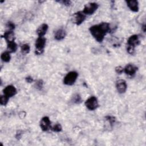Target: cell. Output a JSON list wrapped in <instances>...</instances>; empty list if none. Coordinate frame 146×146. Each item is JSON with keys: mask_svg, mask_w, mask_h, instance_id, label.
<instances>
[{"mask_svg": "<svg viewBox=\"0 0 146 146\" xmlns=\"http://www.w3.org/2000/svg\"><path fill=\"white\" fill-rule=\"evenodd\" d=\"M89 30L92 36L99 42H102L107 33L111 31L110 25L107 22H102L90 27Z\"/></svg>", "mask_w": 146, "mask_h": 146, "instance_id": "6da1fadb", "label": "cell"}, {"mask_svg": "<svg viewBox=\"0 0 146 146\" xmlns=\"http://www.w3.org/2000/svg\"><path fill=\"white\" fill-rule=\"evenodd\" d=\"M51 129L54 132H60L62 131V127L60 124H56L53 127H51Z\"/></svg>", "mask_w": 146, "mask_h": 146, "instance_id": "44dd1931", "label": "cell"}, {"mask_svg": "<svg viewBox=\"0 0 146 146\" xmlns=\"http://www.w3.org/2000/svg\"><path fill=\"white\" fill-rule=\"evenodd\" d=\"M26 81L27 82H28V83H31L33 81V78L32 77H31V76H27L26 78Z\"/></svg>", "mask_w": 146, "mask_h": 146, "instance_id": "83f0119b", "label": "cell"}, {"mask_svg": "<svg viewBox=\"0 0 146 146\" xmlns=\"http://www.w3.org/2000/svg\"><path fill=\"white\" fill-rule=\"evenodd\" d=\"M127 44H128V46H131L133 47H135V46L139 45L140 44V40L139 38V36L137 35H131L128 39Z\"/></svg>", "mask_w": 146, "mask_h": 146, "instance_id": "8fae6325", "label": "cell"}, {"mask_svg": "<svg viewBox=\"0 0 146 146\" xmlns=\"http://www.w3.org/2000/svg\"><path fill=\"white\" fill-rule=\"evenodd\" d=\"M48 25L46 23H43L42 25H40L38 28V29L36 30V31L38 35L39 36H43L46 34V33L48 30Z\"/></svg>", "mask_w": 146, "mask_h": 146, "instance_id": "4fadbf2b", "label": "cell"}, {"mask_svg": "<svg viewBox=\"0 0 146 146\" xmlns=\"http://www.w3.org/2000/svg\"><path fill=\"white\" fill-rule=\"evenodd\" d=\"M72 101L74 103L78 104H80L82 102V99L81 96L79 94H76L75 95H74V96L72 98Z\"/></svg>", "mask_w": 146, "mask_h": 146, "instance_id": "d6986e66", "label": "cell"}, {"mask_svg": "<svg viewBox=\"0 0 146 146\" xmlns=\"http://www.w3.org/2000/svg\"><path fill=\"white\" fill-rule=\"evenodd\" d=\"M99 6L95 2H90L84 5L83 12L86 15H91L98 9Z\"/></svg>", "mask_w": 146, "mask_h": 146, "instance_id": "277c9868", "label": "cell"}, {"mask_svg": "<svg viewBox=\"0 0 146 146\" xmlns=\"http://www.w3.org/2000/svg\"><path fill=\"white\" fill-rule=\"evenodd\" d=\"M66 35V31L62 29H60L56 31L54 37L56 40H60L63 39L65 38Z\"/></svg>", "mask_w": 146, "mask_h": 146, "instance_id": "5bb4252c", "label": "cell"}, {"mask_svg": "<svg viewBox=\"0 0 146 146\" xmlns=\"http://www.w3.org/2000/svg\"><path fill=\"white\" fill-rule=\"evenodd\" d=\"M116 87L120 94L124 93L127 88V85L125 81L123 79H119L116 81Z\"/></svg>", "mask_w": 146, "mask_h": 146, "instance_id": "52a82bcc", "label": "cell"}, {"mask_svg": "<svg viewBox=\"0 0 146 146\" xmlns=\"http://www.w3.org/2000/svg\"><path fill=\"white\" fill-rule=\"evenodd\" d=\"M7 51L10 52H15L17 50V44L14 42H11L7 43Z\"/></svg>", "mask_w": 146, "mask_h": 146, "instance_id": "2e32d148", "label": "cell"}, {"mask_svg": "<svg viewBox=\"0 0 146 146\" xmlns=\"http://www.w3.org/2000/svg\"><path fill=\"white\" fill-rule=\"evenodd\" d=\"M143 29L144 32H145V25H144L143 26Z\"/></svg>", "mask_w": 146, "mask_h": 146, "instance_id": "f1b7e54d", "label": "cell"}, {"mask_svg": "<svg viewBox=\"0 0 146 146\" xmlns=\"http://www.w3.org/2000/svg\"><path fill=\"white\" fill-rule=\"evenodd\" d=\"M3 92L5 95L8 98H11L17 94V90L13 86L9 85L3 89Z\"/></svg>", "mask_w": 146, "mask_h": 146, "instance_id": "9c48e42d", "label": "cell"}, {"mask_svg": "<svg viewBox=\"0 0 146 146\" xmlns=\"http://www.w3.org/2000/svg\"><path fill=\"white\" fill-rule=\"evenodd\" d=\"M46 38L43 36H39L35 42V51L36 55H40L43 52L46 44Z\"/></svg>", "mask_w": 146, "mask_h": 146, "instance_id": "7a4b0ae2", "label": "cell"}, {"mask_svg": "<svg viewBox=\"0 0 146 146\" xmlns=\"http://www.w3.org/2000/svg\"><path fill=\"white\" fill-rule=\"evenodd\" d=\"M86 15L81 11L75 13L74 15V21L75 23L77 25H80L82 24L86 19Z\"/></svg>", "mask_w": 146, "mask_h": 146, "instance_id": "8992f818", "label": "cell"}, {"mask_svg": "<svg viewBox=\"0 0 146 146\" xmlns=\"http://www.w3.org/2000/svg\"><path fill=\"white\" fill-rule=\"evenodd\" d=\"M127 5V6L129 9L133 12H137L139 11V3L136 0H131L125 1Z\"/></svg>", "mask_w": 146, "mask_h": 146, "instance_id": "7c38bea8", "label": "cell"}, {"mask_svg": "<svg viewBox=\"0 0 146 146\" xmlns=\"http://www.w3.org/2000/svg\"><path fill=\"white\" fill-rule=\"evenodd\" d=\"M6 27L8 28L9 30L12 31L15 29V25L11 22H8L6 25Z\"/></svg>", "mask_w": 146, "mask_h": 146, "instance_id": "cb8c5ba5", "label": "cell"}, {"mask_svg": "<svg viewBox=\"0 0 146 146\" xmlns=\"http://www.w3.org/2000/svg\"><path fill=\"white\" fill-rule=\"evenodd\" d=\"M115 71L119 74H120L124 71V68L121 66H117L115 68Z\"/></svg>", "mask_w": 146, "mask_h": 146, "instance_id": "4316f807", "label": "cell"}, {"mask_svg": "<svg viewBox=\"0 0 146 146\" xmlns=\"http://www.w3.org/2000/svg\"><path fill=\"white\" fill-rule=\"evenodd\" d=\"M106 119L111 125H112L116 121V118L112 116H106Z\"/></svg>", "mask_w": 146, "mask_h": 146, "instance_id": "7402d4cb", "label": "cell"}, {"mask_svg": "<svg viewBox=\"0 0 146 146\" xmlns=\"http://www.w3.org/2000/svg\"><path fill=\"white\" fill-rule=\"evenodd\" d=\"M35 87L38 90H41L43 87V82L42 80H38L36 83H35Z\"/></svg>", "mask_w": 146, "mask_h": 146, "instance_id": "603a6c76", "label": "cell"}, {"mask_svg": "<svg viewBox=\"0 0 146 146\" xmlns=\"http://www.w3.org/2000/svg\"><path fill=\"white\" fill-rule=\"evenodd\" d=\"M127 52L131 54V55H133L135 53V47H131V46H127Z\"/></svg>", "mask_w": 146, "mask_h": 146, "instance_id": "d4e9b609", "label": "cell"}, {"mask_svg": "<svg viewBox=\"0 0 146 146\" xmlns=\"http://www.w3.org/2000/svg\"><path fill=\"white\" fill-rule=\"evenodd\" d=\"M1 58L2 61L5 62H9L10 60V52L9 51H5L3 52L1 56Z\"/></svg>", "mask_w": 146, "mask_h": 146, "instance_id": "e0dca14e", "label": "cell"}, {"mask_svg": "<svg viewBox=\"0 0 146 146\" xmlns=\"http://www.w3.org/2000/svg\"><path fill=\"white\" fill-rule=\"evenodd\" d=\"M59 3H62L63 5H65V6H70L71 3V1H68V0H64V1H57Z\"/></svg>", "mask_w": 146, "mask_h": 146, "instance_id": "484cf974", "label": "cell"}, {"mask_svg": "<svg viewBox=\"0 0 146 146\" xmlns=\"http://www.w3.org/2000/svg\"><path fill=\"white\" fill-rule=\"evenodd\" d=\"M85 105L86 107L90 110H94L96 109L98 106V101L96 97L91 96L87 99L85 102Z\"/></svg>", "mask_w": 146, "mask_h": 146, "instance_id": "5b68a950", "label": "cell"}, {"mask_svg": "<svg viewBox=\"0 0 146 146\" xmlns=\"http://www.w3.org/2000/svg\"><path fill=\"white\" fill-rule=\"evenodd\" d=\"M137 70V67L133 64H128L124 68V71L125 72V74L129 76L133 75Z\"/></svg>", "mask_w": 146, "mask_h": 146, "instance_id": "30bf717a", "label": "cell"}, {"mask_svg": "<svg viewBox=\"0 0 146 146\" xmlns=\"http://www.w3.org/2000/svg\"><path fill=\"white\" fill-rule=\"evenodd\" d=\"M50 120L48 117L44 116L42 118L40 122V127L43 131H47L51 128Z\"/></svg>", "mask_w": 146, "mask_h": 146, "instance_id": "ba28073f", "label": "cell"}, {"mask_svg": "<svg viewBox=\"0 0 146 146\" xmlns=\"http://www.w3.org/2000/svg\"><path fill=\"white\" fill-rule=\"evenodd\" d=\"M78 76V74L76 71L69 72L64 78L63 83L68 86H71L74 84Z\"/></svg>", "mask_w": 146, "mask_h": 146, "instance_id": "3957f363", "label": "cell"}, {"mask_svg": "<svg viewBox=\"0 0 146 146\" xmlns=\"http://www.w3.org/2000/svg\"><path fill=\"white\" fill-rule=\"evenodd\" d=\"M9 98H8L7 96H6V95H1V98H0V103L2 106H5L7 104V103H8V100H9Z\"/></svg>", "mask_w": 146, "mask_h": 146, "instance_id": "ffe728a7", "label": "cell"}, {"mask_svg": "<svg viewBox=\"0 0 146 146\" xmlns=\"http://www.w3.org/2000/svg\"><path fill=\"white\" fill-rule=\"evenodd\" d=\"M30 47L29 45L27 44H23L21 47V52L23 54H28L30 52Z\"/></svg>", "mask_w": 146, "mask_h": 146, "instance_id": "ac0fdd59", "label": "cell"}, {"mask_svg": "<svg viewBox=\"0 0 146 146\" xmlns=\"http://www.w3.org/2000/svg\"><path fill=\"white\" fill-rule=\"evenodd\" d=\"M3 37L6 40L7 43L11 42H14L15 40V36L14 34L12 31L8 30L6 32H5L3 34Z\"/></svg>", "mask_w": 146, "mask_h": 146, "instance_id": "9a60e30c", "label": "cell"}]
</instances>
